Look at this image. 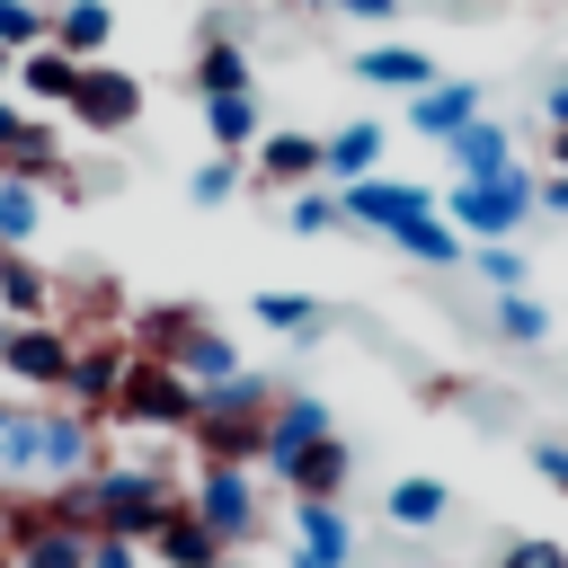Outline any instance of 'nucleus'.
I'll list each match as a JSON object with an SVG mask.
<instances>
[{
    "instance_id": "obj_1",
    "label": "nucleus",
    "mask_w": 568,
    "mask_h": 568,
    "mask_svg": "<svg viewBox=\"0 0 568 568\" xmlns=\"http://www.w3.org/2000/svg\"><path fill=\"white\" fill-rule=\"evenodd\" d=\"M89 488H98V532H115V541H151V532L186 506V488H178V470H169L160 453L106 462V470H89Z\"/></svg>"
},
{
    "instance_id": "obj_2",
    "label": "nucleus",
    "mask_w": 568,
    "mask_h": 568,
    "mask_svg": "<svg viewBox=\"0 0 568 568\" xmlns=\"http://www.w3.org/2000/svg\"><path fill=\"white\" fill-rule=\"evenodd\" d=\"M532 195H541V178L515 160L506 178H453V195L435 204L462 240H515L524 222H532Z\"/></svg>"
},
{
    "instance_id": "obj_3",
    "label": "nucleus",
    "mask_w": 568,
    "mask_h": 568,
    "mask_svg": "<svg viewBox=\"0 0 568 568\" xmlns=\"http://www.w3.org/2000/svg\"><path fill=\"white\" fill-rule=\"evenodd\" d=\"M106 426L186 435V426H195V382H186L169 355H133V364H124V390H115V408H106Z\"/></svg>"
},
{
    "instance_id": "obj_4",
    "label": "nucleus",
    "mask_w": 568,
    "mask_h": 568,
    "mask_svg": "<svg viewBox=\"0 0 568 568\" xmlns=\"http://www.w3.org/2000/svg\"><path fill=\"white\" fill-rule=\"evenodd\" d=\"M186 506L204 515V532H213L222 550H248V541L266 532L257 470H240V462H195V479H186Z\"/></svg>"
},
{
    "instance_id": "obj_5",
    "label": "nucleus",
    "mask_w": 568,
    "mask_h": 568,
    "mask_svg": "<svg viewBox=\"0 0 568 568\" xmlns=\"http://www.w3.org/2000/svg\"><path fill=\"white\" fill-rule=\"evenodd\" d=\"M0 373L62 399V373H71V328L62 320H0Z\"/></svg>"
},
{
    "instance_id": "obj_6",
    "label": "nucleus",
    "mask_w": 568,
    "mask_h": 568,
    "mask_svg": "<svg viewBox=\"0 0 568 568\" xmlns=\"http://www.w3.org/2000/svg\"><path fill=\"white\" fill-rule=\"evenodd\" d=\"M142 115V71H115V62H80V80H71V124L80 133H124Z\"/></svg>"
},
{
    "instance_id": "obj_7",
    "label": "nucleus",
    "mask_w": 568,
    "mask_h": 568,
    "mask_svg": "<svg viewBox=\"0 0 568 568\" xmlns=\"http://www.w3.org/2000/svg\"><path fill=\"white\" fill-rule=\"evenodd\" d=\"M98 426H106V417H80V408H36V479H44V488L89 479V470H98Z\"/></svg>"
},
{
    "instance_id": "obj_8",
    "label": "nucleus",
    "mask_w": 568,
    "mask_h": 568,
    "mask_svg": "<svg viewBox=\"0 0 568 568\" xmlns=\"http://www.w3.org/2000/svg\"><path fill=\"white\" fill-rule=\"evenodd\" d=\"M337 213H346L355 231L399 240L408 222H426V213H435V195H426V186H408V178H355V186H337Z\"/></svg>"
},
{
    "instance_id": "obj_9",
    "label": "nucleus",
    "mask_w": 568,
    "mask_h": 568,
    "mask_svg": "<svg viewBox=\"0 0 568 568\" xmlns=\"http://www.w3.org/2000/svg\"><path fill=\"white\" fill-rule=\"evenodd\" d=\"M124 364H133V346H124V337H71L62 408H80V417H106V408H115V390H124Z\"/></svg>"
},
{
    "instance_id": "obj_10",
    "label": "nucleus",
    "mask_w": 568,
    "mask_h": 568,
    "mask_svg": "<svg viewBox=\"0 0 568 568\" xmlns=\"http://www.w3.org/2000/svg\"><path fill=\"white\" fill-rule=\"evenodd\" d=\"M293 559L311 568H355V515L337 497H293Z\"/></svg>"
},
{
    "instance_id": "obj_11",
    "label": "nucleus",
    "mask_w": 568,
    "mask_h": 568,
    "mask_svg": "<svg viewBox=\"0 0 568 568\" xmlns=\"http://www.w3.org/2000/svg\"><path fill=\"white\" fill-rule=\"evenodd\" d=\"M275 479H284V497H346V479H355V444H346V435H320V444L284 453Z\"/></svg>"
},
{
    "instance_id": "obj_12",
    "label": "nucleus",
    "mask_w": 568,
    "mask_h": 568,
    "mask_svg": "<svg viewBox=\"0 0 568 568\" xmlns=\"http://www.w3.org/2000/svg\"><path fill=\"white\" fill-rule=\"evenodd\" d=\"M470 115H488V89H479V80H435V89L408 98V133H417V142H453Z\"/></svg>"
},
{
    "instance_id": "obj_13",
    "label": "nucleus",
    "mask_w": 568,
    "mask_h": 568,
    "mask_svg": "<svg viewBox=\"0 0 568 568\" xmlns=\"http://www.w3.org/2000/svg\"><path fill=\"white\" fill-rule=\"evenodd\" d=\"M320 435H337V408H328L320 390H284V399L266 408V470H275L284 453H302V444H320Z\"/></svg>"
},
{
    "instance_id": "obj_14",
    "label": "nucleus",
    "mask_w": 568,
    "mask_h": 568,
    "mask_svg": "<svg viewBox=\"0 0 568 568\" xmlns=\"http://www.w3.org/2000/svg\"><path fill=\"white\" fill-rule=\"evenodd\" d=\"M382 124L373 115H355V124H337V133H320V178L328 186H355V178H382Z\"/></svg>"
},
{
    "instance_id": "obj_15",
    "label": "nucleus",
    "mask_w": 568,
    "mask_h": 568,
    "mask_svg": "<svg viewBox=\"0 0 568 568\" xmlns=\"http://www.w3.org/2000/svg\"><path fill=\"white\" fill-rule=\"evenodd\" d=\"M444 515H453V488H444L435 470H399V479L382 488V524H390V532H435Z\"/></svg>"
},
{
    "instance_id": "obj_16",
    "label": "nucleus",
    "mask_w": 568,
    "mask_h": 568,
    "mask_svg": "<svg viewBox=\"0 0 568 568\" xmlns=\"http://www.w3.org/2000/svg\"><path fill=\"white\" fill-rule=\"evenodd\" d=\"M346 71H355V80H373V89H408V98L444 80L426 44H355V62H346Z\"/></svg>"
},
{
    "instance_id": "obj_17",
    "label": "nucleus",
    "mask_w": 568,
    "mask_h": 568,
    "mask_svg": "<svg viewBox=\"0 0 568 568\" xmlns=\"http://www.w3.org/2000/svg\"><path fill=\"white\" fill-rule=\"evenodd\" d=\"M186 444H195V462H240V470H257V462H266V417H195Z\"/></svg>"
},
{
    "instance_id": "obj_18",
    "label": "nucleus",
    "mask_w": 568,
    "mask_h": 568,
    "mask_svg": "<svg viewBox=\"0 0 568 568\" xmlns=\"http://www.w3.org/2000/svg\"><path fill=\"white\" fill-rule=\"evenodd\" d=\"M142 550H151V568H222V559H231V550L204 532V515H195V506H178Z\"/></svg>"
},
{
    "instance_id": "obj_19",
    "label": "nucleus",
    "mask_w": 568,
    "mask_h": 568,
    "mask_svg": "<svg viewBox=\"0 0 568 568\" xmlns=\"http://www.w3.org/2000/svg\"><path fill=\"white\" fill-rule=\"evenodd\" d=\"M62 284L27 257V248H0V320H53Z\"/></svg>"
},
{
    "instance_id": "obj_20",
    "label": "nucleus",
    "mask_w": 568,
    "mask_h": 568,
    "mask_svg": "<svg viewBox=\"0 0 568 568\" xmlns=\"http://www.w3.org/2000/svg\"><path fill=\"white\" fill-rule=\"evenodd\" d=\"M195 98H257V62L240 53V36L195 44Z\"/></svg>"
},
{
    "instance_id": "obj_21",
    "label": "nucleus",
    "mask_w": 568,
    "mask_h": 568,
    "mask_svg": "<svg viewBox=\"0 0 568 568\" xmlns=\"http://www.w3.org/2000/svg\"><path fill=\"white\" fill-rule=\"evenodd\" d=\"M257 178L266 186H311L320 178V133H293V124H275V133H257Z\"/></svg>"
},
{
    "instance_id": "obj_22",
    "label": "nucleus",
    "mask_w": 568,
    "mask_h": 568,
    "mask_svg": "<svg viewBox=\"0 0 568 568\" xmlns=\"http://www.w3.org/2000/svg\"><path fill=\"white\" fill-rule=\"evenodd\" d=\"M106 36H115V9H106V0H62L44 44H62L71 62H106Z\"/></svg>"
},
{
    "instance_id": "obj_23",
    "label": "nucleus",
    "mask_w": 568,
    "mask_h": 568,
    "mask_svg": "<svg viewBox=\"0 0 568 568\" xmlns=\"http://www.w3.org/2000/svg\"><path fill=\"white\" fill-rule=\"evenodd\" d=\"M444 151H453L462 178H506V169H515V142H506V124H488V115H470Z\"/></svg>"
},
{
    "instance_id": "obj_24",
    "label": "nucleus",
    "mask_w": 568,
    "mask_h": 568,
    "mask_svg": "<svg viewBox=\"0 0 568 568\" xmlns=\"http://www.w3.org/2000/svg\"><path fill=\"white\" fill-rule=\"evenodd\" d=\"M71 80H80V62H71L62 44H36V53H18V89H27L36 106H71Z\"/></svg>"
},
{
    "instance_id": "obj_25",
    "label": "nucleus",
    "mask_w": 568,
    "mask_h": 568,
    "mask_svg": "<svg viewBox=\"0 0 568 568\" xmlns=\"http://www.w3.org/2000/svg\"><path fill=\"white\" fill-rule=\"evenodd\" d=\"M36 231H44V186L0 169V248H36Z\"/></svg>"
},
{
    "instance_id": "obj_26",
    "label": "nucleus",
    "mask_w": 568,
    "mask_h": 568,
    "mask_svg": "<svg viewBox=\"0 0 568 568\" xmlns=\"http://www.w3.org/2000/svg\"><path fill=\"white\" fill-rule=\"evenodd\" d=\"M204 133H213V151H257L266 106L257 98H204Z\"/></svg>"
},
{
    "instance_id": "obj_27",
    "label": "nucleus",
    "mask_w": 568,
    "mask_h": 568,
    "mask_svg": "<svg viewBox=\"0 0 568 568\" xmlns=\"http://www.w3.org/2000/svg\"><path fill=\"white\" fill-rule=\"evenodd\" d=\"M550 328H559V320H550L541 293H497V337H506V346H550Z\"/></svg>"
},
{
    "instance_id": "obj_28",
    "label": "nucleus",
    "mask_w": 568,
    "mask_h": 568,
    "mask_svg": "<svg viewBox=\"0 0 568 568\" xmlns=\"http://www.w3.org/2000/svg\"><path fill=\"white\" fill-rule=\"evenodd\" d=\"M266 408H275V382L266 373H231L222 390L195 399V417H266Z\"/></svg>"
},
{
    "instance_id": "obj_29",
    "label": "nucleus",
    "mask_w": 568,
    "mask_h": 568,
    "mask_svg": "<svg viewBox=\"0 0 568 568\" xmlns=\"http://www.w3.org/2000/svg\"><path fill=\"white\" fill-rule=\"evenodd\" d=\"M337 222H346V213H337V186L311 178V186L284 195V231H293V240H320V231H337Z\"/></svg>"
},
{
    "instance_id": "obj_30",
    "label": "nucleus",
    "mask_w": 568,
    "mask_h": 568,
    "mask_svg": "<svg viewBox=\"0 0 568 568\" xmlns=\"http://www.w3.org/2000/svg\"><path fill=\"white\" fill-rule=\"evenodd\" d=\"M390 248H408L417 266H462V231H453L444 213H426V222H408V231H399Z\"/></svg>"
},
{
    "instance_id": "obj_31",
    "label": "nucleus",
    "mask_w": 568,
    "mask_h": 568,
    "mask_svg": "<svg viewBox=\"0 0 568 568\" xmlns=\"http://www.w3.org/2000/svg\"><path fill=\"white\" fill-rule=\"evenodd\" d=\"M470 266H479V284H488V293H524V284H532V266H524V248H515V240H479V248H470Z\"/></svg>"
},
{
    "instance_id": "obj_32",
    "label": "nucleus",
    "mask_w": 568,
    "mask_h": 568,
    "mask_svg": "<svg viewBox=\"0 0 568 568\" xmlns=\"http://www.w3.org/2000/svg\"><path fill=\"white\" fill-rule=\"evenodd\" d=\"M248 311H257V328H275V337H311V328H320V302H311V293H257Z\"/></svg>"
},
{
    "instance_id": "obj_33",
    "label": "nucleus",
    "mask_w": 568,
    "mask_h": 568,
    "mask_svg": "<svg viewBox=\"0 0 568 568\" xmlns=\"http://www.w3.org/2000/svg\"><path fill=\"white\" fill-rule=\"evenodd\" d=\"M44 36H53V18L36 0H0V53H36Z\"/></svg>"
},
{
    "instance_id": "obj_34",
    "label": "nucleus",
    "mask_w": 568,
    "mask_h": 568,
    "mask_svg": "<svg viewBox=\"0 0 568 568\" xmlns=\"http://www.w3.org/2000/svg\"><path fill=\"white\" fill-rule=\"evenodd\" d=\"M488 568H568V541H550V532H515V541H497Z\"/></svg>"
},
{
    "instance_id": "obj_35",
    "label": "nucleus",
    "mask_w": 568,
    "mask_h": 568,
    "mask_svg": "<svg viewBox=\"0 0 568 568\" xmlns=\"http://www.w3.org/2000/svg\"><path fill=\"white\" fill-rule=\"evenodd\" d=\"M186 195H195V204H231V195H240V160L213 151L204 169H186Z\"/></svg>"
},
{
    "instance_id": "obj_36",
    "label": "nucleus",
    "mask_w": 568,
    "mask_h": 568,
    "mask_svg": "<svg viewBox=\"0 0 568 568\" xmlns=\"http://www.w3.org/2000/svg\"><path fill=\"white\" fill-rule=\"evenodd\" d=\"M151 550L142 541H115V532H89V568H142Z\"/></svg>"
},
{
    "instance_id": "obj_37",
    "label": "nucleus",
    "mask_w": 568,
    "mask_h": 568,
    "mask_svg": "<svg viewBox=\"0 0 568 568\" xmlns=\"http://www.w3.org/2000/svg\"><path fill=\"white\" fill-rule=\"evenodd\" d=\"M532 470H541V479L568 497V435H532Z\"/></svg>"
},
{
    "instance_id": "obj_38",
    "label": "nucleus",
    "mask_w": 568,
    "mask_h": 568,
    "mask_svg": "<svg viewBox=\"0 0 568 568\" xmlns=\"http://www.w3.org/2000/svg\"><path fill=\"white\" fill-rule=\"evenodd\" d=\"M337 9H346V18H364V27H390L408 0H337Z\"/></svg>"
},
{
    "instance_id": "obj_39",
    "label": "nucleus",
    "mask_w": 568,
    "mask_h": 568,
    "mask_svg": "<svg viewBox=\"0 0 568 568\" xmlns=\"http://www.w3.org/2000/svg\"><path fill=\"white\" fill-rule=\"evenodd\" d=\"M532 213H568V169H550V178H541V195H532Z\"/></svg>"
},
{
    "instance_id": "obj_40",
    "label": "nucleus",
    "mask_w": 568,
    "mask_h": 568,
    "mask_svg": "<svg viewBox=\"0 0 568 568\" xmlns=\"http://www.w3.org/2000/svg\"><path fill=\"white\" fill-rule=\"evenodd\" d=\"M541 115H550V133H568V80H550V89H541Z\"/></svg>"
},
{
    "instance_id": "obj_41",
    "label": "nucleus",
    "mask_w": 568,
    "mask_h": 568,
    "mask_svg": "<svg viewBox=\"0 0 568 568\" xmlns=\"http://www.w3.org/2000/svg\"><path fill=\"white\" fill-rule=\"evenodd\" d=\"M18 133H27V115H18V106H9V98H0V160H9V151H18Z\"/></svg>"
},
{
    "instance_id": "obj_42",
    "label": "nucleus",
    "mask_w": 568,
    "mask_h": 568,
    "mask_svg": "<svg viewBox=\"0 0 568 568\" xmlns=\"http://www.w3.org/2000/svg\"><path fill=\"white\" fill-rule=\"evenodd\" d=\"M550 169H568V133H550Z\"/></svg>"
},
{
    "instance_id": "obj_43",
    "label": "nucleus",
    "mask_w": 568,
    "mask_h": 568,
    "mask_svg": "<svg viewBox=\"0 0 568 568\" xmlns=\"http://www.w3.org/2000/svg\"><path fill=\"white\" fill-rule=\"evenodd\" d=\"M222 568H257V559H248V550H231V559H222Z\"/></svg>"
},
{
    "instance_id": "obj_44",
    "label": "nucleus",
    "mask_w": 568,
    "mask_h": 568,
    "mask_svg": "<svg viewBox=\"0 0 568 568\" xmlns=\"http://www.w3.org/2000/svg\"><path fill=\"white\" fill-rule=\"evenodd\" d=\"M0 80H18V53H0Z\"/></svg>"
},
{
    "instance_id": "obj_45",
    "label": "nucleus",
    "mask_w": 568,
    "mask_h": 568,
    "mask_svg": "<svg viewBox=\"0 0 568 568\" xmlns=\"http://www.w3.org/2000/svg\"><path fill=\"white\" fill-rule=\"evenodd\" d=\"M293 9H337V0H293Z\"/></svg>"
},
{
    "instance_id": "obj_46",
    "label": "nucleus",
    "mask_w": 568,
    "mask_h": 568,
    "mask_svg": "<svg viewBox=\"0 0 568 568\" xmlns=\"http://www.w3.org/2000/svg\"><path fill=\"white\" fill-rule=\"evenodd\" d=\"M284 568H311V559H284Z\"/></svg>"
},
{
    "instance_id": "obj_47",
    "label": "nucleus",
    "mask_w": 568,
    "mask_h": 568,
    "mask_svg": "<svg viewBox=\"0 0 568 568\" xmlns=\"http://www.w3.org/2000/svg\"><path fill=\"white\" fill-rule=\"evenodd\" d=\"M0 568H9V541H0Z\"/></svg>"
}]
</instances>
